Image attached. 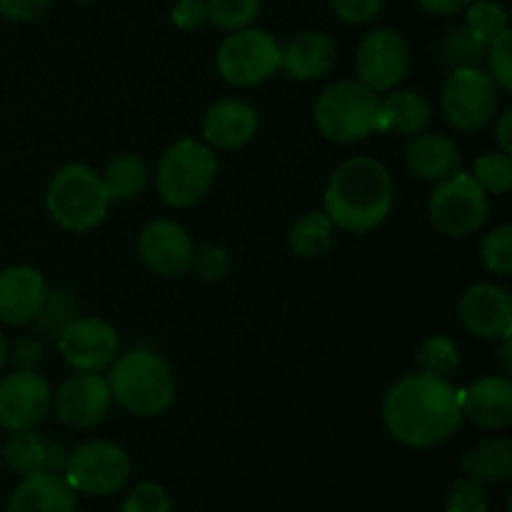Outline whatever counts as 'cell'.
<instances>
[{"label":"cell","instance_id":"obj_1","mask_svg":"<svg viewBox=\"0 0 512 512\" xmlns=\"http://www.w3.org/2000/svg\"><path fill=\"white\" fill-rule=\"evenodd\" d=\"M383 423L408 448L445 443L463 423L460 390L448 378L430 373L405 375L383 398Z\"/></svg>","mask_w":512,"mask_h":512},{"label":"cell","instance_id":"obj_2","mask_svg":"<svg viewBox=\"0 0 512 512\" xmlns=\"http://www.w3.org/2000/svg\"><path fill=\"white\" fill-rule=\"evenodd\" d=\"M393 210V178L380 160L350 158L325 188V215L350 233H370Z\"/></svg>","mask_w":512,"mask_h":512},{"label":"cell","instance_id":"obj_3","mask_svg":"<svg viewBox=\"0 0 512 512\" xmlns=\"http://www.w3.org/2000/svg\"><path fill=\"white\" fill-rule=\"evenodd\" d=\"M110 395L138 418L165 413L175 400V375L153 350L135 348L118 355L108 373Z\"/></svg>","mask_w":512,"mask_h":512},{"label":"cell","instance_id":"obj_4","mask_svg":"<svg viewBox=\"0 0 512 512\" xmlns=\"http://www.w3.org/2000/svg\"><path fill=\"white\" fill-rule=\"evenodd\" d=\"M380 93L360 80H340L328 85L315 103V123L333 143H358L380 128Z\"/></svg>","mask_w":512,"mask_h":512},{"label":"cell","instance_id":"obj_5","mask_svg":"<svg viewBox=\"0 0 512 512\" xmlns=\"http://www.w3.org/2000/svg\"><path fill=\"white\" fill-rule=\"evenodd\" d=\"M45 205L60 228L85 233L103 223L110 198L95 170L88 165H65L50 180Z\"/></svg>","mask_w":512,"mask_h":512},{"label":"cell","instance_id":"obj_6","mask_svg":"<svg viewBox=\"0 0 512 512\" xmlns=\"http://www.w3.org/2000/svg\"><path fill=\"white\" fill-rule=\"evenodd\" d=\"M218 158L213 148L198 140L183 138L168 148L158 168V193L173 208H190L213 185Z\"/></svg>","mask_w":512,"mask_h":512},{"label":"cell","instance_id":"obj_7","mask_svg":"<svg viewBox=\"0 0 512 512\" xmlns=\"http://www.w3.org/2000/svg\"><path fill=\"white\" fill-rule=\"evenodd\" d=\"M280 53L283 48L273 35L248 25V28L233 30L220 43L215 65L225 83L253 88V85L265 83L280 68Z\"/></svg>","mask_w":512,"mask_h":512},{"label":"cell","instance_id":"obj_8","mask_svg":"<svg viewBox=\"0 0 512 512\" xmlns=\"http://www.w3.org/2000/svg\"><path fill=\"white\" fill-rule=\"evenodd\" d=\"M488 193L470 173H453L440 180L428 203L430 220L435 228L450 238L473 235L488 218Z\"/></svg>","mask_w":512,"mask_h":512},{"label":"cell","instance_id":"obj_9","mask_svg":"<svg viewBox=\"0 0 512 512\" xmlns=\"http://www.w3.org/2000/svg\"><path fill=\"white\" fill-rule=\"evenodd\" d=\"M63 478L75 493L113 495L125 488L130 478V458L120 445L93 440L65 458Z\"/></svg>","mask_w":512,"mask_h":512},{"label":"cell","instance_id":"obj_10","mask_svg":"<svg viewBox=\"0 0 512 512\" xmlns=\"http://www.w3.org/2000/svg\"><path fill=\"white\" fill-rule=\"evenodd\" d=\"M498 85L483 70L465 65L455 68L443 88V113L453 128L463 133L483 130L498 113Z\"/></svg>","mask_w":512,"mask_h":512},{"label":"cell","instance_id":"obj_11","mask_svg":"<svg viewBox=\"0 0 512 512\" xmlns=\"http://www.w3.org/2000/svg\"><path fill=\"white\" fill-rule=\"evenodd\" d=\"M410 68L408 43L400 33L388 28L373 30L365 35L355 55L358 80L375 93H390L403 83Z\"/></svg>","mask_w":512,"mask_h":512},{"label":"cell","instance_id":"obj_12","mask_svg":"<svg viewBox=\"0 0 512 512\" xmlns=\"http://www.w3.org/2000/svg\"><path fill=\"white\" fill-rule=\"evenodd\" d=\"M58 350L65 363L78 373H100L118 358L120 338L105 320L78 318L60 330Z\"/></svg>","mask_w":512,"mask_h":512},{"label":"cell","instance_id":"obj_13","mask_svg":"<svg viewBox=\"0 0 512 512\" xmlns=\"http://www.w3.org/2000/svg\"><path fill=\"white\" fill-rule=\"evenodd\" d=\"M50 403L48 380L35 370H15L0 380V425L10 433L33 430L43 423Z\"/></svg>","mask_w":512,"mask_h":512},{"label":"cell","instance_id":"obj_14","mask_svg":"<svg viewBox=\"0 0 512 512\" xmlns=\"http://www.w3.org/2000/svg\"><path fill=\"white\" fill-rule=\"evenodd\" d=\"M113 395L100 373H78L65 380L55 393V415L75 430H88L108 415Z\"/></svg>","mask_w":512,"mask_h":512},{"label":"cell","instance_id":"obj_15","mask_svg":"<svg viewBox=\"0 0 512 512\" xmlns=\"http://www.w3.org/2000/svg\"><path fill=\"white\" fill-rule=\"evenodd\" d=\"M460 323L478 338L498 340L512 333V298L505 288L493 283H478L460 298Z\"/></svg>","mask_w":512,"mask_h":512},{"label":"cell","instance_id":"obj_16","mask_svg":"<svg viewBox=\"0 0 512 512\" xmlns=\"http://www.w3.org/2000/svg\"><path fill=\"white\" fill-rule=\"evenodd\" d=\"M140 258L153 273L178 278L193 268V240L173 220H153L140 233Z\"/></svg>","mask_w":512,"mask_h":512},{"label":"cell","instance_id":"obj_17","mask_svg":"<svg viewBox=\"0 0 512 512\" xmlns=\"http://www.w3.org/2000/svg\"><path fill=\"white\" fill-rule=\"evenodd\" d=\"M48 303V285L35 268L15 265L0 273V320L25 325L40 318Z\"/></svg>","mask_w":512,"mask_h":512},{"label":"cell","instance_id":"obj_18","mask_svg":"<svg viewBox=\"0 0 512 512\" xmlns=\"http://www.w3.org/2000/svg\"><path fill=\"white\" fill-rule=\"evenodd\" d=\"M463 418L485 430H500L512 423V383L505 375H488L460 393Z\"/></svg>","mask_w":512,"mask_h":512},{"label":"cell","instance_id":"obj_19","mask_svg":"<svg viewBox=\"0 0 512 512\" xmlns=\"http://www.w3.org/2000/svg\"><path fill=\"white\" fill-rule=\"evenodd\" d=\"M258 133V113L243 100L225 98L210 105L203 118L205 145L220 150L243 148Z\"/></svg>","mask_w":512,"mask_h":512},{"label":"cell","instance_id":"obj_20","mask_svg":"<svg viewBox=\"0 0 512 512\" xmlns=\"http://www.w3.org/2000/svg\"><path fill=\"white\" fill-rule=\"evenodd\" d=\"M75 490L58 473L25 475L8 503V512H75Z\"/></svg>","mask_w":512,"mask_h":512},{"label":"cell","instance_id":"obj_21","mask_svg":"<svg viewBox=\"0 0 512 512\" xmlns=\"http://www.w3.org/2000/svg\"><path fill=\"white\" fill-rule=\"evenodd\" d=\"M405 160L413 175L430 183H440L460 170L458 145L440 133H418L405 150Z\"/></svg>","mask_w":512,"mask_h":512},{"label":"cell","instance_id":"obj_22","mask_svg":"<svg viewBox=\"0 0 512 512\" xmlns=\"http://www.w3.org/2000/svg\"><path fill=\"white\" fill-rule=\"evenodd\" d=\"M335 63L333 40L318 30L300 33L283 48L280 53V68L295 80H315L323 78Z\"/></svg>","mask_w":512,"mask_h":512},{"label":"cell","instance_id":"obj_23","mask_svg":"<svg viewBox=\"0 0 512 512\" xmlns=\"http://www.w3.org/2000/svg\"><path fill=\"white\" fill-rule=\"evenodd\" d=\"M5 463L23 478L33 473H60L65 465V453L58 445L45 443L33 430H18L5 443Z\"/></svg>","mask_w":512,"mask_h":512},{"label":"cell","instance_id":"obj_24","mask_svg":"<svg viewBox=\"0 0 512 512\" xmlns=\"http://www.w3.org/2000/svg\"><path fill=\"white\" fill-rule=\"evenodd\" d=\"M430 103L413 90H393L380 105V128L398 130L405 135H418L430 123Z\"/></svg>","mask_w":512,"mask_h":512},{"label":"cell","instance_id":"obj_25","mask_svg":"<svg viewBox=\"0 0 512 512\" xmlns=\"http://www.w3.org/2000/svg\"><path fill=\"white\" fill-rule=\"evenodd\" d=\"M465 478L485 483H505L512 475V443L508 438H488L463 458Z\"/></svg>","mask_w":512,"mask_h":512},{"label":"cell","instance_id":"obj_26","mask_svg":"<svg viewBox=\"0 0 512 512\" xmlns=\"http://www.w3.org/2000/svg\"><path fill=\"white\" fill-rule=\"evenodd\" d=\"M100 178L110 200H130L143 193L148 183V168L138 155H120L105 168V175Z\"/></svg>","mask_w":512,"mask_h":512},{"label":"cell","instance_id":"obj_27","mask_svg":"<svg viewBox=\"0 0 512 512\" xmlns=\"http://www.w3.org/2000/svg\"><path fill=\"white\" fill-rule=\"evenodd\" d=\"M333 245V223L325 213H308L290 228V248L300 258H318Z\"/></svg>","mask_w":512,"mask_h":512},{"label":"cell","instance_id":"obj_28","mask_svg":"<svg viewBox=\"0 0 512 512\" xmlns=\"http://www.w3.org/2000/svg\"><path fill=\"white\" fill-rule=\"evenodd\" d=\"M505 28H508V13L493 0H473L465 8V30L483 45H490V40L498 38Z\"/></svg>","mask_w":512,"mask_h":512},{"label":"cell","instance_id":"obj_29","mask_svg":"<svg viewBox=\"0 0 512 512\" xmlns=\"http://www.w3.org/2000/svg\"><path fill=\"white\" fill-rule=\"evenodd\" d=\"M208 20L220 30L248 28L260 13V0H205Z\"/></svg>","mask_w":512,"mask_h":512},{"label":"cell","instance_id":"obj_30","mask_svg":"<svg viewBox=\"0 0 512 512\" xmlns=\"http://www.w3.org/2000/svg\"><path fill=\"white\" fill-rule=\"evenodd\" d=\"M473 175L485 193L503 195L512 188V158L508 153H485L475 160Z\"/></svg>","mask_w":512,"mask_h":512},{"label":"cell","instance_id":"obj_31","mask_svg":"<svg viewBox=\"0 0 512 512\" xmlns=\"http://www.w3.org/2000/svg\"><path fill=\"white\" fill-rule=\"evenodd\" d=\"M418 365L423 373L448 378V375H453L455 370L460 368L458 345H455L448 335H435V338H428L418 353Z\"/></svg>","mask_w":512,"mask_h":512},{"label":"cell","instance_id":"obj_32","mask_svg":"<svg viewBox=\"0 0 512 512\" xmlns=\"http://www.w3.org/2000/svg\"><path fill=\"white\" fill-rule=\"evenodd\" d=\"M483 265L495 275L512 273V225L505 223L500 228L490 230L480 243Z\"/></svg>","mask_w":512,"mask_h":512},{"label":"cell","instance_id":"obj_33","mask_svg":"<svg viewBox=\"0 0 512 512\" xmlns=\"http://www.w3.org/2000/svg\"><path fill=\"white\" fill-rule=\"evenodd\" d=\"M490 65V78L495 80L500 90L510 93L512 90V33L510 28H505L498 38L490 40V45L485 48Z\"/></svg>","mask_w":512,"mask_h":512},{"label":"cell","instance_id":"obj_34","mask_svg":"<svg viewBox=\"0 0 512 512\" xmlns=\"http://www.w3.org/2000/svg\"><path fill=\"white\" fill-rule=\"evenodd\" d=\"M445 512H488L485 488L473 478H458L448 490Z\"/></svg>","mask_w":512,"mask_h":512},{"label":"cell","instance_id":"obj_35","mask_svg":"<svg viewBox=\"0 0 512 512\" xmlns=\"http://www.w3.org/2000/svg\"><path fill=\"white\" fill-rule=\"evenodd\" d=\"M123 512H173V503L160 485L140 483L125 500Z\"/></svg>","mask_w":512,"mask_h":512},{"label":"cell","instance_id":"obj_36","mask_svg":"<svg viewBox=\"0 0 512 512\" xmlns=\"http://www.w3.org/2000/svg\"><path fill=\"white\" fill-rule=\"evenodd\" d=\"M485 48L488 45L480 43L475 35H470L468 30H455L448 38V45H445V58L455 65V68H465V65H473L475 60L483 58Z\"/></svg>","mask_w":512,"mask_h":512},{"label":"cell","instance_id":"obj_37","mask_svg":"<svg viewBox=\"0 0 512 512\" xmlns=\"http://www.w3.org/2000/svg\"><path fill=\"white\" fill-rule=\"evenodd\" d=\"M330 8L345 23L363 25L378 18L380 8H383V0H330Z\"/></svg>","mask_w":512,"mask_h":512},{"label":"cell","instance_id":"obj_38","mask_svg":"<svg viewBox=\"0 0 512 512\" xmlns=\"http://www.w3.org/2000/svg\"><path fill=\"white\" fill-rule=\"evenodd\" d=\"M170 15L180 30H195L208 20V8L205 0H178Z\"/></svg>","mask_w":512,"mask_h":512},{"label":"cell","instance_id":"obj_39","mask_svg":"<svg viewBox=\"0 0 512 512\" xmlns=\"http://www.w3.org/2000/svg\"><path fill=\"white\" fill-rule=\"evenodd\" d=\"M53 5V0H0V15L8 20L40 18Z\"/></svg>","mask_w":512,"mask_h":512},{"label":"cell","instance_id":"obj_40","mask_svg":"<svg viewBox=\"0 0 512 512\" xmlns=\"http://www.w3.org/2000/svg\"><path fill=\"white\" fill-rule=\"evenodd\" d=\"M193 265H198L200 275L205 280H218L223 278L225 270H228V255L218 248H205L203 253L195 255Z\"/></svg>","mask_w":512,"mask_h":512},{"label":"cell","instance_id":"obj_41","mask_svg":"<svg viewBox=\"0 0 512 512\" xmlns=\"http://www.w3.org/2000/svg\"><path fill=\"white\" fill-rule=\"evenodd\" d=\"M470 3H473V0H420V5H423L428 13H435V15L463 13Z\"/></svg>","mask_w":512,"mask_h":512},{"label":"cell","instance_id":"obj_42","mask_svg":"<svg viewBox=\"0 0 512 512\" xmlns=\"http://www.w3.org/2000/svg\"><path fill=\"white\" fill-rule=\"evenodd\" d=\"M495 140H498L503 153H512V110H505V113L500 115L498 125H495Z\"/></svg>","mask_w":512,"mask_h":512},{"label":"cell","instance_id":"obj_43","mask_svg":"<svg viewBox=\"0 0 512 512\" xmlns=\"http://www.w3.org/2000/svg\"><path fill=\"white\" fill-rule=\"evenodd\" d=\"M5 360H8V340H5L3 333H0V370H3Z\"/></svg>","mask_w":512,"mask_h":512},{"label":"cell","instance_id":"obj_44","mask_svg":"<svg viewBox=\"0 0 512 512\" xmlns=\"http://www.w3.org/2000/svg\"><path fill=\"white\" fill-rule=\"evenodd\" d=\"M80 3H90V0H80Z\"/></svg>","mask_w":512,"mask_h":512}]
</instances>
